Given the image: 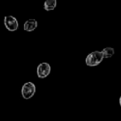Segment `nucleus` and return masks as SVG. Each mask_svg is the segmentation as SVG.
I'll return each mask as SVG.
<instances>
[{"instance_id": "1", "label": "nucleus", "mask_w": 121, "mask_h": 121, "mask_svg": "<svg viewBox=\"0 0 121 121\" xmlns=\"http://www.w3.org/2000/svg\"><path fill=\"white\" fill-rule=\"evenodd\" d=\"M104 59L101 51H94L89 53L86 58V64L89 67H95L101 64Z\"/></svg>"}, {"instance_id": "2", "label": "nucleus", "mask_w": 121, "mask_h": 121, "mask_svg": "<svg viewBox=\"0 0 121 121\" xmlns=\"http://www.w3.org/2000/svg\"><path fill=\"white\" fill-rule=\"evenodd\" d=\"M36 87L32 82L25 83L21 89V95L24 99H31L35 94Z\"/></svg>"}, {"instance_id": "3", "label": "nucleus", "mask_w": 121, "mask_h": 121, "mask_svg": "<svg viewBox=\"0 0 121 121\" xmlns=\"http://www.w3.org/2000/svg\"><path fill=\"white\" fill-rule=\"evenodd\" d=\"M4 23L6 28L9 31H15L18 28V22L13 16H6L4 17Z\"/></svg>"}, {"instance_id": "4", "label": "nucleus", "mask_w": 121, "mask_h": 121, "mask_svg": "<svg viewBox=\"0 0 121 121\" xmlns=\"http://www.w3.org/2000/svg\"><path fill=\"white\" fill-rule=\"evenodd\" d=\"M51 72V67L47 62L40 63L37 67V75L40 79L46 78Z\"/></svg>"}, {"instance_id": "5", "label": "nucleus", "mask_w": 121, "mask_h": 121, "mask_svg": "<svg viewBox=\"0 0 121 121\" xmlns=\"http://www.w3.org/2000/svg\"><path fill=\"white\" fill-rule=\"evenodd\" d=\"M37 27H38V21L35 19H28L25 22L23 25L24 30L28 32H31L34 30Z\"/></svg>"}, {"instance_id": "6", "label": "nucleus", "mask_w": 121, "mask_h": 121, "mask_svg": "<svg viewBox=\"0 0 121 121\" xmlns=\"http://www.w3.org/2000/svg\"><path fill=\"white\" fill-rule=\"evenodd\" d=\"M57 6V1L56 0H48L45 1L44 3V9L49 11L55 9V8Z\"/></svg>"}, {"instance_id": "7", "label": "nucleus", "mask_w": 121, "mask_h": 121, "mask_svg": "<svg viewBox=\"0 0 121 121\" xmlns=\"http://www.w3.org/2000/svg\"><path fill=\"white\" fill-rule=\"evenodd\" d=\"M104 58H110L115 54V50L113 48H106L102 51Z\"/></svg>"}, {"instance_id": "8", "label": "nucleus", "mask_w": 121, "mask_h": 121, "mask_svg": "<svg viewBox=\"0 0 121 121\" xmlns=\"http://www.w3.org/2000/svg\"><path fill=\"white\" fill-rule=\"evenodd\" d=\"M119 103H120V105H121V96L120 97V99H119Z\"/></svg>"}]
</instances>
